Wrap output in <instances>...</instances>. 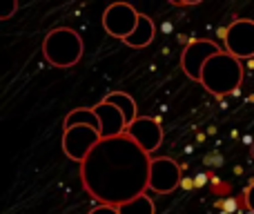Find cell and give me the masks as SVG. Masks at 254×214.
Returning a JSON list of instances; mask_svg holds the SVG:
<instances>
[{
  "mask_svg": "<svg viewBox=\"0 0 254 214\" xmlns=\"http://www.w3.org/2000/svg\"><path fill=\"white\" fill-rule=\"evenodd\" d=\"M246 206H248V210L254 214V183L246 190Z\"/></svg>",
  "mask_w": 254,
  "mask_h": 214,
  "instance_id": "16",
  "label": "cell"
},
{
  "mask_svg": "<svg viewBox=\"0 0 254 214\" xmlns=\"http://www.w3.org/2000/svg\"><path fill=\"white\" fill-rule=\"evenodd\" d=\"M96 112L98 121H101V136L103 139H116V136H123L127 132V121L116 105L101 101L96 107H92Z\"/></svg>",
  "mask_w": 254,
  "mask_h": 214,
  "instance_id": "10",
  "label": "cell"
},
{
  "mask_svg": "<svg viewBox=\"0 0 254 214\" xmlns=\"http://www.w3.org/2000/svg\"><path fill=\"white\" fill-rule=\"evenodd\" d=\"M103 141L101 132L94 130L89 125H76V127H69V130L63 132V152L71 158V161L80 163L89 156L94 147Z\"/></svg>",
  "mask_w": 254,
  "mask_h": 214,
  "instance_id": "5",
  "label": "cell"
},
{
  "mask_svg": "<svg viewBox=\"0 0 254 214\" xmlns=\"http://www.w3.org/2000/svg\"><path fill=\"white\" fill-rule=\"evenodd\" d=\"M152 156L127 134L103 139L80 165L83 185L101 206L121 208L149 190Z\"/></svg>",
  "mask_w": 254,
  "mask_h": 214,
  "instance_id": "1",
  "label": "cell"
},
{
  "mask_svg": "<svg viewBox=\"0 0 254 214\" xmlns=\"http://www.w3.org/2000/svg\"><path fill=\"white\" fill-rule=\"evenodd\" d=\"M252 158H254V143H252Z\"/></svg>",
  "mask_w": 254,
  "mask_h": 214,
  "instance_id": "18",
  "label": "cell"
},
{
  "mask_svg": "<svg viewBox=\"0 0 254 214\" xmlns=\"http://www.w3.org/2000/svg\"><path fill=\"white\" fill-rule=\"evenodd\" d=\"M223 49L214 43V40H207V38H194L185 45L183 54H181V70L185 71V76L192 80H201L203 74V67L207 65L212 56L221 54Z\"/></svg>",
  "mask_w": 254,
  "mask_h": 214,
  "instance_id": "4",
  "label": "cell"
},
{
  "mask_svg": "<svg viewBox=\"0 0 254 214\" xmlns=\"http://www.w3.org/2000/svg\"><path fill=\"white\" fill-rule=\"evenodd\" d=\"M16 11H18V2H11V4H9V9H7V11H4L0 18H2V20H7V18H11Z\"/></svg>",
  "mask_w": 254,
  "mask_h": 214,
  "instance_id": "17",
  "label": "cell"
},
{
  "mask_svg": "<svg viewBox=\"0 0 254 214\" xmlns=\"http://www.w3.org/2000/svg\"><path fill=\"white\" fill-rule=\"evenodd\" d=\"M83 38L69 27H58L52 29L43 40V54L54 67H74L83 58Z\"/></svg>",
  "mask_w": 254,
  "mask_h": 214,
  "instance_id": "3",
  "label": "cell"
},
{
  "mask_svg": "<svg viewBox=\"0 0 254 214\" xmlns=\"http://www.w3.org/2000/svg\"><path fill=\"white\" fill-rule=\"evenodd\" d=\"M136 145L145 149V152L152 156L163 143V127H161V121L158 118H152V116H138L125 132Z\"/></svg>",
  "mask_w": 254,
  "mask_h": 214,
  "instance_id": "9",
  "label": "cell"
},
{
  "mask_svg": "<svg viewBox=\"0 0 254 214\" xmlns=\"http://www.w3.org/2000/svg\"><path fill=\"white\" fill-rule=\"evenodd\" d=\"M138 16L140 13L131 7L129 2H114L105 9L103 13V27L110 36L119 40H127L134 34L136 25H138Z\"/></svg>",
  "mask_w": 254,
  "mask_h": 214,
  "instance_id": "6",
  "label": "cell"
},
{
  "mask_svg": "<svg viewBox=\"0 0 254 214\" xmlns=\"http://www.w3.org/2000/svg\"><path fill=\"white\" fill-rule=\"evenodd\" d=\"M119 214H154V201L147 197V194H143V197L121 206Z\"/></svg>",
  "mask_w": 254,
  "mask_h": 214,
  "instance_id": "14",
  "label": "cell"
},
{
  "mask_svg": "<svg viewBox=\"0 0 254 214\" xmlns=\"http://www.w3.org/2000/svg\"><path fill=\"white\" fill-rule=\"evenodd\" d=\"M154 36H156V25H154V20L149 16H145V13H140L138 25H136L134 34L125 40V45L127 47H134V49H143L152 43Z\"/></svg>",
  "mask_w": 254,
  "mask_h": 214,
  "instance_id": "11",
  "label": "cell"
},
{
  "mask_svg": "<svg viewBox=\"0 0 254 214\" xmlns=\"http://www.w3.org/2000/svg\"><path fill=\"white\" fill-rule=\"evenodd\" d=\"M198 83L203 85V89H207L214 96H228L234 94L243 83V65L237 56L228 52H221L216 56H212L207 61V65L203 67V74Z\"/></svg>",
  "mask_w": 254,
  "mask_h": 214,
  "instance_id": "2",
  "label": "cell"
},
{
  "mask_svg": "<svg viewBox=\"0 0 254 214\" xmlns=\"http://www.w3.org/2000/svg\"><path fill=\"white\" fill-rule=\"evenodd\" d=\"M89 214H119V208H112V206H96Z\"/></svg>",
  "mask_w": 254,
  "mask_h": 214,
  "instance_id": "15",
  "label": "cell"
},
{
  "mask_svg": "<svg viewBox=\"0 0 254 214\" xmlns=\"http://www.w3.org/2000/svg\"><path fill=\"white\" fill-rule=\"evenodd\" d=\"M76 125H89V127H94V130L101 132V121H98L96 112H94L92 107H78V109H74V112L67 114L65 116V130L76 127Z\"/></svg>",
  "mask_w": 254,
  "mask_h": 214,
  "instance_id": "13",
  "label": "cell"
},
{
  "mask_svg": "<svg viewBox=\"0 0 254 214\" xmlns=\"http://www.w3.org/2000/svg\"><path fill=\"white\" fill-rule=\"evenodd\" d=\"M103 101L110 103V105H116L121 112H123V116H125V121H127V127H129L131 123L138 118V107H136L134 98H131L129 94H125V92H112V94H107Z\"/></svg>",
  "mask_w": 254,
  "mask_h": 214,
  "instance_id": "12",
  "label": "cell"
},
{
  "mask_svg": "<svg viewBox=\"0 0 254 214\" xmlns=\"http://www.w3.org/2000/svg\"><path fill=\"white\" fill-rule=\"evenodd\" d=\"M181 167L170 156H152L149 190L156 194H170L181 185Z\"/></svg>",
  "mask_w": 254,
  "mask_h": 214,
  "instance_id": "8",
  "label": "cell"
},
{
  "mask_svg": "<svg viewBox=\"0 0 254 214\" xmlns=\"http://www.w3.org/2000/svg\"><path fill=\"white\" fill-rule=\"evenodd\" d=\"M225 52L237 56L239 61L243 58H254V20L241 18L234 20L225 29Z\"/></svg>",
  "mask_w": 254,
  "mask_h": 214,
  "instance_id": "7",
  "label": "cell"
}]
</instances>
